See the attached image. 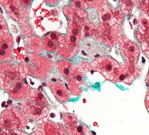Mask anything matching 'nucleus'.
I'll list each match as a JSON object with an SVG mask.
<instances>
[{
    "label": "nucleus",
    "instance_id": "nucleus-8",
    "mask_svg": "<svg viewBox=\"0 0 149 135\" xmlns=\"http://www.w3.org/2000/svg\"><path fill=\"white\" fill-rule=\"evenodd\" d=\"M50 88L53 95L59 102H65L69 100V93L65 87L62 84L57 82L52 83Z\"/></svg>",
    "mask_w": 149,
    "mask_h": 135
},
{
    "label": "nucleus",
    "instance_id": "nucleus-21",
    "mask_svg": "<svg viewBox=\"0 0 149 135\" xmlns=\"http://www.w3.org/2000/svg\"><path fill=\"white\" fill-rule=\"evenodd\" d=\"M21 1L25 5H28L30 3V1L29 0H22Z\"/></svg>",
    "mask_w": 149,
    "mask_h": 135
},
{
    "label": "nucleus",
    "instance_id": "nucleus-14",
    "mask_svg": "<svg viewBox=\"0 0 149 135\" xmlns=\"http://www.w3.org/2000/svg\"><path fill=\"white\" fill-rule=\"evenodd\" d=\"M139 28L140 32L146 34L149 31V15L145 13L141 14L139 19Z\"/></svg>",
    "mask_w": 149,
    "mask_h": 135
},
{
    "label": "nucleus",
    "instance_id": "nucleus-17",
    "mask_svg": "<svg viewBox=\"0 0 149 135\" xmlns=\"http://www.w3.org/2000/svg\"><path fill=\"white\" fill-rule=\"evenodd\" d=\"M8 135H28L26 134L20 130L13 129L10 131Z\"/></svg>",
    "mask_w": 149,
    "mask_h": 135
},
{
    "label": "nucleus",
    "instance_id": "nucleus-12",
    "mask_svg": "<svg viewBox=\"0 0 149 135\" xmlns=\"http://www.w3.org/2000/svg\"><path fill=\"white\" fill-rule=\"evenodd\" d=\"M69 62L61 61L56 63V67L64 77L68 81L70 79L73 67Z\"/></svg>",
    "mask_w": 149,
    "mask_h": 135
},
{
    "label": "nucleus",
    "instance_id": "nucleus-1",
    "mask_svg": "<svg viewBox=\"0 0 149 135\" xmlns=\"http://www.w3.org/2000/svg\"><path fill=\"white\" fill-rule=\"evenodd\" d=\"M0 82L2 87L13 99L22 100L30 95V87L17 68L1 66Z\"/></svg>",
    "mask_w": 149,
    "mask_h": 135
},
{
    "label": "nucleus",
    "instance_id": "nucleus-3",
    "mask_svg": "<svg viewBox=\"0 0 149 135\" xmlns=\"http://www.w3.org/2000/svg\"><path fill=\"white\" fill-rule=\"evenodd\" d=\"M29 121L27 116L20 109L10 105L1 113V127L8 130L14 128L24 129Z\"/></svg>",
    "mask_w": 149,
    "mask_h": 135
},
{
    "label": "nucleus",
    "instance_id": "nucleus-5",
    "mask_svg": "<svg viewBox=\"0 0 149 135\" xmlns=\"http://www.w3.org/2000/svg\"><path fill=\"white\" fill-rule=\"evenodd\" d=\"M22 108L29 116L36 121L46 116L49 112L47 107L38 105L29 99L24 100Z\"/></svg>",
    "mask_w": 149,
    "mask_h": 135
},
{
    "label": "nucleus",
    "instance_id": "nucleus-11",
    "mask_svg": "<svg viewBox=\"0 0 149 135\" xmlns=\"http://www.w3.org/2000/svg\"><path fill=\"white\" fill-rule=\"evenodd\" d=\"M63 118L67 129V133L69 135H72L78 125L77 118L74 115L68 113L64 114L63 115Z\"/></svg>",
    "mask_w": 149,
    "mask_h": 135
},
{
    "label": "nucleus",
    "instance_id": "nucleus-13",
    "mask_svg": "<svg viewBox=\"0 0 149 135\" xmlns=\"http://www.w3.org/2000/svg\"><path fill=\"white\" fill-rule=\"evenodd\" d=\"M30 98L36 104L41 106H46L48 103L46 98L39 90L36 89L31 90L30 95Z\"/></svg>",
    "mask_w": 149,
    "mask_h": 135
},
{
    "label": "nucleus",
    "instance_id": "nucleus-2",
    "mask_svg": "<svg viewBox=\"0 0 149 135\" xmlns=\"http://www.w3.org/2000/svg\"><path fill=\"white\" fill-rule=\"evenodd\" d=\"M93 70L100 73L106 79L117 82L127 83L132 73L125 66L108 56L95 59L91 63Z\"/></svg>",
    "mask_w": 149,
    "mask_h": 135
},
{
    "label": "nucleus",
    "instance_id": "nucleus-10",
    "mask_svg": "<svg viewBox=\"0 0 149 135\" xmlns=\"http://www.w3.org/2000/svg\"><path fill=\"white\" fill-rule=\"evenodd\" d=\"M12 47V42L8 38H4L1 43V59L8 60L10 57Z\"/></svg>",
    "mask_w": 149,
    "mask_h": 135
},
{
    "label": "nucleus",
    "instance_id": "nucleus-16",
    "mask_svg": "<svg viewBox=\"0 0 149 135\" xmlns=\"http://www.w3.org/2000/svg\"><path fill=\"white\" fill-rule=\"evenodd\" d=\"M54 42L49 37H45L43 40V42L45 49L50 52L55 51L56 49V46Z\"/></svg>",
    "mask_w": 149,
    "mask_h": 135
},
{
    "label": "nucleus",
    "instance_id": "nucleus-20",
    "mask_svg": "<svg viewBox=\"0 0 149 135\" xmlns=\"http://www.w3.org/2000/svg\"><path fill=\"white\" fill-rule=\"evenodd\" d=\"M80 135H93L92 133L90 132L89 129L87 128Z\"/></svg>",
    "mask_w": 149,
    "mask_h": 135
},
{
    "label": "nucleus",
    "instance_id": "nucleus-19",
    "mask_svg": "<svg viewBox=\"0 0 149 135\" xmlns=\"http://www.w3.org/2000/svg\"><path fill=\"white\" fill-rule=\"evenodd\" d=\"M49 38L51 40L55 41L57 40L58 35L56 33L53 32L50 34Z\"/></svg>",
    "mask_w": 149,
    "mask_h": 135
},
{
    "label": "nucleus",
    "instance_id": "nucleus-9",
    "mask_svg": "<svg viewBox=\"0 0 149 135\" xmlns=\"http://www.w3.org/2000/svg\"><path fill=\"white\" fill-rule=\"evenodd\" d=\"M46 135H65V131L60 125L48 122L44 127Z\"/></svg>",
    "mask_w": 149,
    "mask_h": 135
},
{
    "label": "nucleus",
    "instance_id": "nucleus-23",
    "mask_svg": "<svg viewBox=\"0 0 149 135\" xmlns=\"http://www.w3.org/2000/svg\"><path fill=\"white\" fill-rule=\"evenodd\" d=\"M50 116L52 117H54L55 116V114L53 113H51Z\"/></svg>",
    "mask_w": 149,
    "mask_h": 135
},
{
    "label": "nucleus",
    "instance_id": "nucleus-18",
    "mask_svg": "<svg viewBox=\"0 0 149 135\" xmlns=\"http://www.w3.org/2000/svg\"><path fill=\"white\" fill-rule=\"evenodd\" d=\"M145 101L146 108L149 112V90L146 94Z\"/></svg>",
    "mask_w": 149,
    "mask_h": 135
},
{
    "label": "nucleus",
    "instance_id": "nucleus-4",
    "mask_svg": "<svg viewBox=\"0 0 149 135\" xmlns=\"http://www.w3.org/2000/svg\"><path fill=\"white\" fill-rule=\"evenodd\" d=\"M81 54L87 58H93L103 54L106 48L91 39L84 38L80 42Z\"/></svg>",
    "mask_w": 149,
    "mask_h": 135
},
{
    "label": "nucleus",
    "instance_id": "nucleus-24",
    "mask_svg": "<svg viewBox=\"0 0 149 135\" xmlns=\"http://www.w3.org/2000/svg\"><path fill=\"white\" fill-rule=\"evenodd\" d=\"M0 135H7L6 134L4 133L1 132Z\"/></svg>",
    "mask_w": 149,
    "mask_h": 135
},
{
    "label": "nucleus",
    "instance_id": "nucleus-6",
    "mask_svg": "<svg viewBox=\"0 0 149 135\" xmlns=\"http://www.w3.org/2000/svg\"><path fill=\"white\" fill-rule=\"evenodd\" d=\"M84 74L81 70L77 66H73L70 77L68 81L70 90L75 95L81 92L80 85L82 83Z\"/></svg>",
    "mask_w": 149,
    "mask_h": 135
},
{
    "label": "nucleus",
    "instance_id": "nucleus-7",
    "mask_svg": "<svg viewBox=\"0 0 149 135\" xmlns=\"http://www.w3.org/2000/svg\"><path fill=\"white\" fill-rule=\"evenodd\" d=\"M119 42L126 55L136 62L140 54L137 45L123 36L120 39Z\"/></svg>",
    "mask_w": 149,
    "mask_h": 135
},
{
    "label": "nucleus",
    "instance_id": "nucleus-15",
    "mask_svg": "<svg viewBox=\"0 0 149 135\" xmlns=\"http://www.w3.org/2000/svg\"><path fill=\"white\" fill-rule=\"evenodd\" d=\"M134 4V1L132 0L121 1L120 2L121 9L124 13L127 15L130 14Z\"/></svg>",
    "mask_w": 149,
    "mask_h": 135
},
{
    "label": "nucleus",
    "instance_id": "nucleus-22",
    "mask_svg": "<svg viewBox=\"0 0 149 135\" xmlns=\"http://www.w3.org/2000/svg\"><path fill=\"white\" fill-rule=\"evenodd\" d=\"M146 81L147 85L149 86V70L146 77Z\"/></svg>",
    "mask_w": 149,
    "mask_h": 135
},
{
    "label": "nucleus",
    "instance_id": "nucleus-25",
    "mask_svg": "<svg viewBox=\"0 0 149 135\" xmlns=\"http://www.w3.org/2000/svg\"><path fill=\"white\" fill-rule=\"evenodd\" d=\"M43 133V132H42H42H40V135H44V133Z\"/></svg>",
    "mask_w": 149,
    "mask_h": 135
}]
</instances>
